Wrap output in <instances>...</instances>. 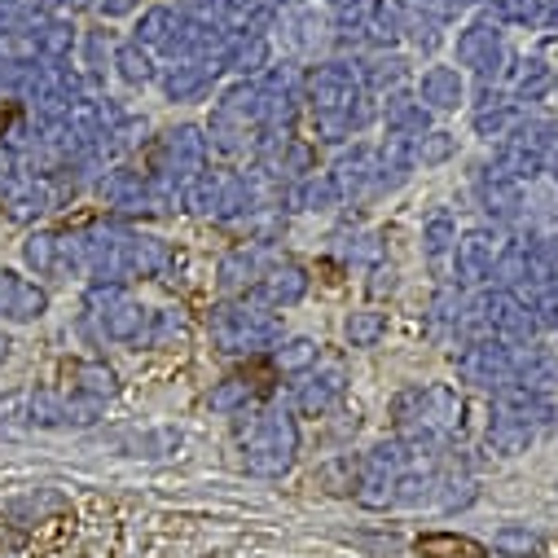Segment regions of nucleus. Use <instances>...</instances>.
Returning a JSON list of instances; mask_svg holds the SVG:
<instances>
[{
	"mask_svg": "<svg viewBox=\"0 0 558 558\" xmlns=\"http://www.w3.org/2000/svg\"><path fill=\"white\" fill-rule=\"evenodd\" d=\"M413 549L423 558H488V549L480 541L458 536V532H427L413 541Z\"/></svg>",
	"mask_w": 558,
	"mask_h": 558,
	"instance_id": "obj_1",
	"label": "nucleus"
}]
</instances>
